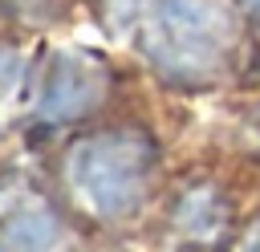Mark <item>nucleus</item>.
Segmentation results:
<instances>
[{"label":"nucleus","mask_w":260,"mask_h":252,"mask_svg":"<svg viewBox=\"0 0 260 252\" xmlns=\"http://www.w3.org/2000/svg\"><path fill=\"white\" fill-rule=\"evenodd\" d=\"M130 33L142 53L179 81L215 73L232 45V20L215 0H142Z\"/></svg>","instance_id":"f257e3e1"},{"label":"nucleus","mask_w":260,"mask_h":252,"mask_svg":"<svg viewBox=\"0 0 260 252\" xmlns=\"http://www.w3.org/2000/svg\"><path fill=\"white\" fill-rule=\"evenodd\" d=\"M150 171H154L150 142L130 130L93 134L77 142L69 154V183L77 199L106 219H122L146 199Z\"/></svg>","instance_id":"f03ea898"},{"label":"nucleus","mask_w":260,"mask_h":252,"mask_svg":"<svg viewBox=\"0 0 260 252\" xmlns=\"http://www.w3.org/2000/svg\"><path fill=\"white\" fill-rule=\"evenodd\" d=\"M102 98V69L81 53H57L41 81V118L65 122L85 114Z\"/></svg>","instance_id":"7ed1b4c3"},{"label":"nucleus","mask_w":260,"mask_h":252,"mask_svg":"<svg viewBox=\"0 0 260 252\" xmlns=\"http://www.w3.org/2000/svg\"><path fill=\"white\" fill-rule=\"evenodd\" d=\"M0 252H65L61 224L45 207H24L0 219Z\"/></svg>","instance_id":"20e7f679"},{"label":"nucleus","mask_w":260,"mask_h":252,"mask_svg":"<svg viewBox=\"0 0 260 252\" xmlns=\"http://www.w3.org/2000/svg\"><path fill=\"white\" fill-rule=\"evenodd\" d=\"M244 4H248V8H252V12H260V0H244Z\"/></svg>","instance_id":"39448f33"}]
</instances>
